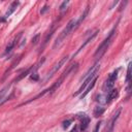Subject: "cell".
<instances>
[{
    "instance_id": "6da1fadb",
    "label": "cell",
    "mask_w": 132,
    "mask_h": 132,
    "mask_svg": "<svg viewBox=\"0 0 132 132\" xmlns=\"http://www.w3.org/2000/svg\"><path fill=\"white\" fill-rule=\"evenodd\" d=\"M116 27L109 32V34L107 35V37L101 42V44L98 46V48H97V51L95 52V54H94V58L95 59H100L104 54H105V52L107 51V48L109 47V45L111 44V42H112V40H113V38H114V35H116Z\"/></svg>"
},
{
    "instance_id": "7a4b0ae2",
    "label": "cell",
    "mask_w": 132,
    "mask_h": 132,
    "mask_svg": "<svg viewBox=\"0 0 132 132\" xmlns=\"http://www.w3.org/2000/svg\"><path fill=\"white\" fill-rule=\"evenodd\" d=\"M73 30H76V20L75 19H72L68 22V24L66 25V27L64 28V30L61 32V34L58 36V38L56 39L55 43H54V48H57L59 47L62 42L64 41V39L73 31Z\"/></svg>"
},
{
    "instance_id": "3957f363",
    "label": "cell",
    "mask_w": 132,
    "mask_h": 132,
    "mask_svg": "<svg viewBox=\"0 0 132 132\" xmlns=\"http://www.w3.org/2000/svg\"><path fill=\"white\" fill-rule=\"evenodd\" d=\"M117 77H118V70H116V71H113L111 74H109V76L107 77V79L105 80V84H104V87H103V89H104V91H110L112 88H113V86H114V82H116V80H117Z\"/></svg>"
},
{
    "instance_id": "277c9868",
    "label": "cell",
    "mask_w": 132,
    "mask_h": 132,
    "mask_svg": "<svg viewBox=\"0 0 132 132\" xmlns=\"http://www.w3.org/2000/svg\"><path fill=\"white\" fill-rule=\"evenodd\" d=\"M67 60H68V57L65 56V57H63L58 63H56V64L53 66V68L51 69V71L47 73V75H46V79H50V78H51V77H52V76H53V75H54V74L61 68V66H63V65L67 62Z\"/></svg>"
},
{
    "instance_id": "5b68a950",
    "label": "cell",
    "mask_w": 132,
    "mask_h": 132,
    "mask_svg": "<svg viewBox=\"0 0 132 132\" xmlns=\"http://www.w3.org/2000/svg\"><path fill=\"white\" fill-rule=\"evenodd\" d=\"M97 73H98V72H96V73H93V74L89 75L87 78H85V79H84V82H82V84H81V86L79 87L78 91H77V92L74 94V96H77L78 94L82 93V91H85V89H86V88L89 86V84H90V82H91V81H92V80H93V79H94V78L97 76Z\"/></svg>"
},
{
    "instance_id": "8992f818",
    "label": "cell",
    "mask_w": 132,
    "mask_h": 132,
    "mask_svg": "<svg viewBox=\"0 0 132 132\" xmlns=\"http://www.w3.org/2000/svg\"><path fill=\"white\" fill-rule=\"evenodd\" d=\"M56 24H53V26H52V28L50 29V31L46 33V35H45V37H44V40H43V43H42V45H41V47H40V52H42L43 51V48L46 46V44H47V42H48V40L51 39V37L53 36V33L55 32V30H56Z\"/></svg>"
},
{
    "instance_id": "52a82bcc",
    "label": "cell",
    "mask_w": 132,
    "mask_h": 132,
    "mask_svg": "<svg viewBox=\"0 0 132 132\" xmlns=\"http://www.w3.org/2000/svg\"><path fill=\"white\" fill-rule=\"evenodd\" d=\"M21 36H22V32H20V33L18 34V36L7 44V46H6V48H5V54H9V53L12 51V48H13V47L15 46V44L19 42V40H20Z\"/></svg>"
},
{
    "instance_id": "ba28073f",
    "label": "cell",
    "mask_w": 132,
    "mask_h": 132,
    "mask_svg": "<svg viewBox=\"0 0 132 132\" xmlns=\"http://www.w3.org/2000/svg\"><path fill=\"white\" fill-rule=\"evenodd\" d=\"M97 33H98V30H97V31H95L94 33H92V34H91V35H90V36H89V37H88V38H87V39L85 40V42H84V43H82V44H81V45L79 46V48H78V50L76 51V53L74 54V56H76V55H77V54H78L79 52H81V51H82V48H84V47H85V46H86V45H87V44H88V43H89L90 41H92V40H93V39H94V38L96 37Z\"/></svg>"
},
{
    "instance_id": "9c48e42d",
    "label": "cell",
    "mask_w": 132,
    "mask_h": 132,
    "mask_svg": "<svg viewBox=\"0 0 132 132\" xmlns=\"http://www.w3.org/2000/svg\"><path fill=\"white\" fill-rule=\"evenodd\" d=\"M120 113H121V108H119V109L116 111V113L113 114V117H112V119H111V121H110V123H109V125H108V129H107V132H112V131H113V127H114V124H116L117 120L119 119V116H120Z\"/></svg>"
},
{
    "instance_id": "30bf717a",
    "label": "cell",
    "mask_w": 132,
    "mask_h": 132,
    "mask_svg": "<svg viewBox=\"0 0 132 132\" xmlns=\"http://www.w3.org/2000/svg\"><path fill=\"white\" fill-rule=\"evenodd\" d=\"M32 69H33V66H30L29 68H27L26 70H24L22 73H20V74H19V75H18V76H16V77L13 79V81H12V82H18V81H20L21 79L25 78V77H26L28 74H30V73L32 72Z\"/></svg>"
},
{
    "instance_id": "8fae6325",
    "label": "cell",
    "mask_w": 132,
    "mask_h": 132,
    "mask_svg": "<svg viewBox=\"0 0 132 132\" xmlns=\"http://www.w3.org/2000/svg\"><path fill=\"white\" fill-rule=\"evenodd\" d=\"M97 78H98V76H96L90 84H89V86L85 89V91H84V93H81V95H80V99H82V98H85L89 93H90V91L93 89V87L95 86V84H96V81H97Z\"/></svg>"
},
{
    "instance_id": "7c38bea8",
    "label": "cell",
    "mask_w": 132,
    "mask_h": 132,
    "mask_svg": "<svg viewBox=\"0 0 132 132\" xmlns=\"http://www.w3.org/2000/svg\"><path fill=\"white\" fill-rule=\"evenodd\" d=\"M89 123H90V119L86 114H82V118H80V130L81 131L86 130L87 127L89 126Z\"/></svg>"
},
{
    "instance_id": "4fadbf2b",
    "label": "cell",
    "mask_w": 132,
    "mask_h": 132,
    "mask_svg": "<svg viewBox=\"0 0 132 132\" xmlns=\"http://www.w3.org/2000/svg\"><path fill=\"white\" fill-rule=\"evenodd\" d=\"M118 95H119V91H118L117 89H111V90L108 91V93H107L106 101L108 102V101H110V100H112V99H116V98L118 97Z\"/></svg>"
},
{
    "instance_id": "5bb4252c",
    "label": "cell",
    "mask_w": 132,
    "mask_h": 132,
    "mask_svg": "<svg viewBox=\"0 0 132 132\" xmlns=\"http://www.w3.org/2000/svg\"><path fill=\"white\" fill-rule=\"evenodd\" d=\"M18 5H19V2L18 1H14V2H12L11 4H10V6H9V8L7 9V11L5 12V14H4V18L6 19V18H8L14 10H15V8L18 7Z\"/></svg>"
},
{
    "instance_id": "9a60e30c",
    "label": "cell",
    "mask_w": 132,
    "mask_h": 132,
    "mask_svg": "<svg viewBox=\"0 0 132 132\" xmlns=\"http://www.w3.org/2000/svg\"><path fill=\"white\" fill-rule=\"evenodd\" d=\"M88 12H89V7H87V8L84 10V12L81 13V15H80V16H79V18L76 20V29L79 27V25L81 24V22H82V21L86 19V16L88 15Z\"/></svg>"
},
{
    "instance_id": "2e32d148",
    "label": "cell",
    "mask_w": 132,
    "mask_h": 132,
    "mask_svg": "<svg viewBox=\"0 0 132 132\" xmlns=\"http://www.w3.org/2000/svg\"><path fill=\"white\" fill-rule=\"evenodd\" d=\"M22 57H23V55H21V56H20V57H19L18 59H15V60L13 61V63H12V64L10 65V67H9V68H8V69H7L6 71H5V73H4V78H5V76L7 75V73H8L9 71H11V70H12V69H13V68H14V67H15V66H16V65L19 64V62L21 61V59H22Z\"/></svg>"
},
{
    "instance_id": "e0dca14e",
    "label": "cell",
    "mask_w": 132,
    "mask_h": 132,
    "mask_svg": "<svg viewBox=\"0 0 132 132\" xmlns=\"http://www.w3.org/2000/svg\"><path fill=\"white\" fill-rule=\"evenodd\" d=\"M9 88H10V85H7V86H5L3 89L0 90V104H1V102L3 101V98H4V96L6 95L7 91L9 90Z\"/></svg>"
},
{
    "instance_id": "ac0fdd59",
    "label": "cell",
    "mask_w": 132,
    "mask_h": 132,
    "mask_svg": "<svg viewBox=\"0 0 132 132\" xmlns=\"http://www.w3.org/2000/svg\"><path fill=\"white\" fill-rule=\"evenodd\" d=\"M103 112H104V108L101 107V106H98V107H96L95 110H94V116H95V117H99V116H101Z\"/></svg>"
},
{
    "instance_id": "d6986e66",
    "label": "cell",
    "mask_w": 132,
    "mask_h": 132,
    "mask_svg": "<svg viewBox=\"0 0 132 132\" xmlns=\"http://www.w3.org/2000/svg\"><path fill=\"white\" fill-rule=\"evenodd\" d=\"M68 4H69V1H64V2L61 4V6H60V11H61V13H64V11L66 10Z\"/></svg>"
},
{
    "instance_id": "ffe728a7",
    "label": "cell",
    "mask_w": 132,
    "mask_h": 132,
    "mask_svg": "<svg viewBox=\"0 0 132 132\" xmlns=\"http://www.w3.org/2000/svg\"><path fill=\"white\" fill-rule=\"evenodd\" d=\"M39 37H40V35H39V34H36V35L32 38V44H33V45H35V44H37V43H38Z\"/></svg>"
},
{
    "instance_id": "44dd1931",
    "label": "cell",
    "mask_w": 132,
    "mask_h": 132,
    "mask_svg": "<svg viewBox=\"0 0 132 132\" xmlns=\"http://www.w3.org/2000/svg\"><path fill=\"white\" fill-rule=\"evenodd\" d=\"M71 122H72V120H67V121H64V122H63V128H64V129L68 128Z\"/></svg>"
},
{
    "instance_id": "7402d4cb",
    "label": "cell",
    "mask_w": 132,
    "mask_h": 132,
    "mask_svg": "<svg viewBox=\"0 0 132 132\" xmlns=\"http://www.w3.org/2000/svg\"><path fill=\"white\" fill-rule=\"evenodd\" d=\"M30 74H31V76H30V78H31V79H33V80H37V79H38L37 72H31Z\"/></svg>"
},
{
    "instance_id": "603a6c76",
    "label": "cell",
    "mask_w": 132,
    "mask_h": 132,
    "mask_svg": "<svg viewBox=\"0 0 132 132\" xmlns=\"http://www.w3.org/2000/svg\"><path fill=\"white\" fill-rule=\"evenodd\" d=\"M46 10H48V6L47 5H45V6H43V8L40 10V13H44Z\"/></svg>"
},
{
    "instance_id": "cb8c5ba5",
    "label": "cell",
    "mask_w": 132,
    "mask_h": 132,
    "mask_svg": "<svg viewBox=\"0 0 132 132\" xmlns=\"http://www.w3.org/2000/svg\"><path fill=\"white\" fill-rule=\"evenodd\" d=\"M100 124H101L100 122H99V123H97V125H96V127H95V130H94V132H98V129L100 128Z\"/></svg>"
},
{
    "instance_id": "d4e9b609",
    "label": "cell",
    "mask_w": 132,
    "mask_h": 132,
    "mask_svg": "<svg viewBox=\"0 0 132 132\" xmlns=\"http://www.w3.org/2000/svg\"><path fill=\"white\" fill-rule=\"evenodd\" d=\"M70 132H76V127H74V128H73V129H72Z\"/></svg>"
}]
</instances>
